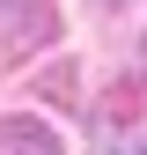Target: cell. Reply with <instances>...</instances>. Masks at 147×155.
Instances as JSON below:
<instances>
[{
	"instance_id": "7a4b0ae2",
	"label": "cell",
	"mask_w": 147,
	"mask_h": 155,
	"mask_svg": "<svg viewBox=\"0 0 147 155\" xmlns=\"http://www.w3.org/2000/svg\"><path fill=\"white\" fill-rule=\"evenodd\" d=\"M103 155H147V126H125V133H110Z\"/></svg>"
},
{
	"instance_id": "3957f363",
	"label": "cell",
	"mask_w": 147,
	"mask_h": 155,
	"mask_svg": "<svg viewBox=\"0 0 147 155\" xmlns=\"http://www.w3.org/2000/svg\"><path fill=\"white\" fill-rule=\"evenodd\" d=\"M15 8H30V0H0V15H15Z\"/></svg>"
},
{
	"instance_id": "277c9868",
	"label": "cell",
	"mask_w": 147,
	"mask_h": 155,
	"mask_svg": "<svg viewBox=\"0 0 147 155\" xmlns=\"http://www.w3.org/2000/svg\"><path fill=\"white\" fill-rule=\"evenodd\" d=\"M140 67H147V45H140Z\"/></svg>"
},
{
	"instance_id": "6da1fadb",
	"label": "cell",
	"mask_w": 147,
	"mask_h": 155,
	"mask_svg": "<svg viewBox=\"0 0 147 155\" xmlns=\"http://www.w3.org/2000/svg\"><path fill=\"white\" fill-rule=\"evenodd\" d=\"M0 155H59V133H44L37 118H0Z\"/></svg>"
}]
</instances>
